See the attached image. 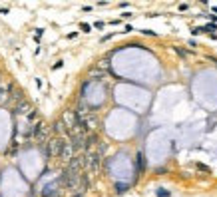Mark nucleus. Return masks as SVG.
<instances>
[{
  "label": "nucleus",
  "instance_id": "f03ea898",
  "mask_svg": "<svg viewBox=\"0 0 217 197\" xmlns=\"http://www.w3.org/2000/svg\"><path fill=\"white\" fill-rule=\"evenodd\" d=\"M74 147H72V141L70 139H64V145H62V151H60V157L66 159V161H72V157H74Z\"/></svg>",
  "mask_w": 217,
  "mask_h": 197
},
{
  "label": "nucleus",
  "instance_id": "4468645a",
  "mask_svg": "<svg viewBox=\"0 0 217 197\" xmlns=\"http://www.w3.org/2000/svg\"><path fill=\"white\" fill-rule=\"evenodd\" d=\"M2 100H4V90L0 88V102H2Z\"/></svg>",
  "mask_w": 217,
  "mask_h": 197
},
{
  "label": "nucleus",
  "instance_id": "423d86ee",
  "mask_svg": "<svg viewBox=\"0 0 217 197\" xmlns=\"http://www.w3.org/2000/svg\"><path fill=\"white\" fill-rule=\"evenodd\" d=\"M213 30H217V24H207L201 28V32H213Z\"/></svg>",
  "mask_w": 217,
  "mask_h": 197
},
{
  "label": "nucleus",
  "instance_id": "0eeeda50",
  "mask_svg": "<svg viewBox=\"0 0 217 197\" xmlns=\"http://www.w3.org/2000/svg\"><path fill=\"white\" fill-rule=\"evenodd\" d=\"M155 195L157 197H169V191H167V189H157Z\"/></svg>",
  "mask_w": 217,
  "mask_h": 197
},
{
  "label": "nucleus",
  "instance_id": "6e6552de",
  "mask_svg": "<svg viewBox=\"0 0 217 197\" xmlns=\"http://www.w3.org/2000/svg\"><path fill=\"white\" fill-rule=\"evenodd\" d=\"M26 118H28V121H34V119L38 118V112H36V110H32V112H30V114H28Z\"/></svg>",
  "mask_w": 217,
  "mask_h": 197
},
{
  "label": "nucleus",
  "instance_id": "9b49d317",
  "mask_svg": "<svg viewBox=\"0 0 217 197\" xmlns=\"http://www.w3.org/2000/svg\"><path fill=\"white\" fill-rule=\"evenodd\" d=\"M165 171H167V169H165V167H157V169H155V173H157V175H163V173H165Z\"/></svg>",
  "mask_w": 217,
  "mask_h": 197
},
{
  "label": "nucleus",
  "instance_id": "1a4fd4ad",
  "mask_svg": "<svg viewBox=\"0 0 217 197\" xmlns=\"http://www.w3.org/2000/svg\"><path fill=\"white\" fill-rule=\"evenodd\" d=\"M80 30H82V32H90V30H92V26L84 22V24H80Z\"/></svg>",
  "mask_w": 217,
  "mask_h": 197
},
{
  "label": "nucleus",
  "instance_id": "9d476101",
  "mask_svg": "<svg viewBox=\"0 0 217 197\" xmlns=\"http://www.w3.org/2000/svg\"><path fill=\"white\" fill-rule=\"evenodd\" d=\"M175 52H177V54H179V56H183V58H185V56H187V52H185V50H181V48H175Z\"/></svg>",
  "mask_w": 217,
  "mask_h": 197
},
{
  "label": "nucleus",
  "instance_id": "ddd939ff",
  "mask_svg": "<svg viewBox=\"0 0 217 197\" xmlns=\"http://www.w3.org/2000/svg\"><path fill=\"white\" fill-rule=\"evenodd\" d=\"M62 66H64V62H62V60H58V62L54 64V70H58V68H62Z\"/></svg>",
  "mask_w": 217,
  "mask_h": 197
},
{
  "label": "nucleus",
  "instance_id": "20e7f679",
  "mask_svg": "<svg viewBox=\"0 0 217 197\" xmlns=\"http://www.w3.org/2000/svg\"><path fill=\"white\" fill-rule=\"evenodd\" d=\"M143 167H145V161H143V153H137V173H139V171H143Z\"/></svg>",
  "mask_w": 217,
  "mask_h": 197
},
{
  "label": "nucleus",
  "instance_id": "7ed1b4c3",
  "mask_svg": "<svg viewBox=\"0 0 217 197\" xmlns=\"http://www.w3.org/2000/svg\"><path fill=\"white\" fill-rule=\"evenodd\" d=\"M28 110H32V106H30L28 100H22V102H18V104L14 106V114H16V116H24V114L28 116V114H30Z\"/></svg>",
  "mask_w": 217,
  "mask_h": 197
},
{
  "label": "nucleus",
  "instance_id": "f8f14e48",
  "mask_svg": "<svg viewBox=\"0 0 217 197\" xmlns=\"http://www.w3.org/2000/svg\"><path fill=\"white\" fill-rule=\"evenodd\" d=\"M94 28H98V30H102V28H104V22H100V20H98V22L94 24Z\"/></svg>",
  "mask_w": 217,
  "mask_h": 197
},
{
  "label": "nucleus",
  "instance_id": "2eb2a0df",
  "mask_svg": "<svg viewBox=\"0 0 217 197\" xmlns=\"http://www.w3.org/2000/svg\"><path fill=\"white\" fill-rule=\"evenodd\" d=\"M72 197H84V193H74Z\"/></svg>",
  "mask_w": 217,
  "mask_h": 197
},
{
  "label": "nucleus",
  "instance_id": "39448f33",
  "mask_svg": "<svg viewBox=\"0 0 217 197\" xmlns=\"http://www.w3.org/2000/svg\"><path fill=\"white\" fill-rule=\"evenodd\" d=\"M128 191V185H124V183H116V193L118 195H122V193H126Z\"/></svg>",
  "mask_w": 217,
  "mask_h": 197
},
{
  "label": "nucleus",
  "instance_id": "f257e3e1",
  "mask_svg": "<svg viewBox=\"0 0 217 197\" xmlns=\"http://www.w3.org/2000/svg\"><path fill=\"white\" fill-rule=\"evenodd\" d=\"M64 139H66V137H52V139H48V141L44 143V155H46V159L60 157V151H62Z\"/></svg>",
  "mask_w": 217,
  "mask_h": 197
}]
</instances>
